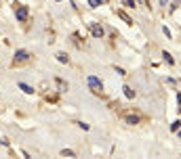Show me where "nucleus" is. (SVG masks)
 <instances>
[{
    "label": "nucleus",
    "instance_id": "12",
    "mask_svg": "<svg viewBox=\"0 0 181 159\" xmlns=\"http://www.w3.org/2000/svg\"><path fill=\"white\" fill-rule=\"evenodd\" d=\"M61 155H63V157H72L74 153H72V151H61Z\"/></svg>",
    "mask_w": 181,
    "mask_h": 159
},
{
    "label": "nucleus",
    "instance_id": "4",
    "mask_svg": "<svg viewBox=\"0 0 181 159\" xmlns=\"http://www.w3.org/2000/svg\"><path fill=\"white\" fill-rule=\"evenodd\" d=\"M124 96H126V99H133V96H135V90H133L131 86H124Z\"/></svg>",
    "mask_w": 181,
    "mask_h": 159
},
{
    "label": "nucleus",
    "instance_id": "3",
    "mask_svg": "<svg viewBox=\"0 0 181 159\" xmlns=\"http://www.w3.org/2000/svg\"><path fill=\"white\" fill-rule=\"evenodd\" d=\"M17 19H19V21H26V19H28V9H26V6H19V9H17Z\"/></svg>",
    "mask_w": 181,
    "mask_h": 159
},
{
    "label": "nucleus",
    "instance_id": "8",
    "mask_svg": "<svg viewBox=\"0 0 181 159\" xmlns=\"http://www.w3.org/2000/svg\"><path fill=\"white\" fill-rule=\"evenodd\" d=\"M88 4H90V6H93V9H97V6L101 4V0H88Z\"/></svg>",
    "mask_w": 181,
    "mask_h": 159
},
{
    "label": "nucleus",
    "instance_id": "2",
    "mask_svg": "<svg viewBox=\"0 0 181 159\" xmlns=\"http://www.w3.org/2000/svg\"><path fill=\"white\" fill-rule=\"evenodd\" d=\"M88 27H90V34H93L95 38H101V36H103V27H101V25H97V23H88Z\"/></svg>",
    "mask_w": 181,
    "mask_h": 159
},
{
    "label": "nucleus",
    "instance_id": "9",
    "mask_svg": "<svg viewBox=\"0 0 181 159\" xmlns=\"http://www.w3.org/2000/svg\"><path fill=\"white\" fill-rule=\"evenodd\" d=\"M57 59H59V63H67V57H65L63 53H59V55H57Z\"/></svg>",
    "mask_w": 181,
    "mask_h": 159
},
{
    "label": "nucleus",
    "instance_id": "11",
    "mask_svg": "<svg viewBox=\"0 0 181 159\" xmlns=\"http://www.w3.org/2000/svg\"><path fill=\"white\" fill-rule=\"evenodd\" d=\"M179 124H181V122H173V124H171V130H179Z\"/></svg>",
    "mask_w": 181,
    "mask_h": 159
},
{
    "label": "nucleus",
    "instance_id": "6",
    "mask_svg": "<svg viewBox=\"0 0 181 159\" xmlns=\"http://www.w3.org/2000/svg\"><path fill=\"white\" fill-rule=\"evenodd\" d=\"M26 59H28V53L26 50H19L17 53V61H26Z\"/></svg>",
    "mask_w": 181,
    "mask_h": 159
},
{
    "label": "nucleus",
    "instance_id": "14",
    "mask_svg": "<svg viewBox=\"0 0 181 159\" xmlns=\"http://www.w3.org/2000/svg\"><path fill=\"white\" fill-rule=\"evenodd\" d=\"M166 2H169V0H160V4H162V6H166Z\"/></svg>",
    "mask_w": 181,
    "mask_h": 159
},
{
    "label": "nucleus",
    "instance_id": "13",
    "mask_svg": "<svg viewBox=\"0 0 181 159\" xmlns=\"http://www.w3.org/2000/svg\"><path fill=\"white\" fill-rule=\"evenodd\" d=\"M164 59H166V61H169V63H171V65H173V57H171V55H169V53H164Z\"/></svg>",
    "mask_w": 181,
    "mask_h": 159
},
{
    "label": "nucleus",
    "instance_id": "15",
    "mask_svg": "<svg viewBox=\"0 0 181 159\" xmlns=\"http://www.w3.org/2000/svg\"><path fill=\"white\" fill-rule=\"evenodd\" d=\"M179 138H181V132H179Z\"/></svg>",
    "mask_w": 181,
    "mask_h": 159
},
{
    "label": "nucleus",
    "instance_id": "5",
    "mask_svg": "<svg viewBox=\"0 0 181 159\" xmlns=\"http://www.w3.org/2000/svg\"><path fill=\"white\" fill-rule=\"evenodd\" d=\"M118 17H120L122 21H126V23H133V19H131V17H128L126 13H122V11H118Z\"/></svg>",
    "mask_w": 181,
    "mask_h": 159
},
{
    "label": "nucleus",
    "instance_id": "10",
    "mask_svg": "<svg viewBox=\"0 0 181 159\" xmlns=\"http://www.w3.org/2000/svg\"><path fill=\"white\" fill-rule=\"evenodd\" d=\"M122 2H124L128 9H133V6H135V0H122Z\"/></svg>",
    "mask_w": 181,
    "mask_h": 159
},
{
    "label": "nucleus",
    "instance_id": "1",
    "mask_svg": "<svg viewBox=\"0 0 181 159\" xmlns=\"http://www.w3.org/2000/svg\"><path fill=\"white\" fill-rule=\"evenodd\" d=\"M88 86H90V90H93L95 94H99V92H101V88H103L101 82H99L95 76H88Z\"/></svg>",
    "mask_w": 181,
    "mask_h": 159
},
{
    "label": "nucleus",
    "instance_id": "7",
    "mask_svg": "<svg viewBox=\"0 0 181 159\" xmlns=\"http://www.w3.org/2000/svg\"><path fill=\"white\" fill-rule=\"evenodd\" d=\"M21 90H23V92H28V94H32V92H34V90H32L28 84H21Z\"/></svg>",
    "mask_w": 181,
    "mask_h": 159
}]
</instances>
